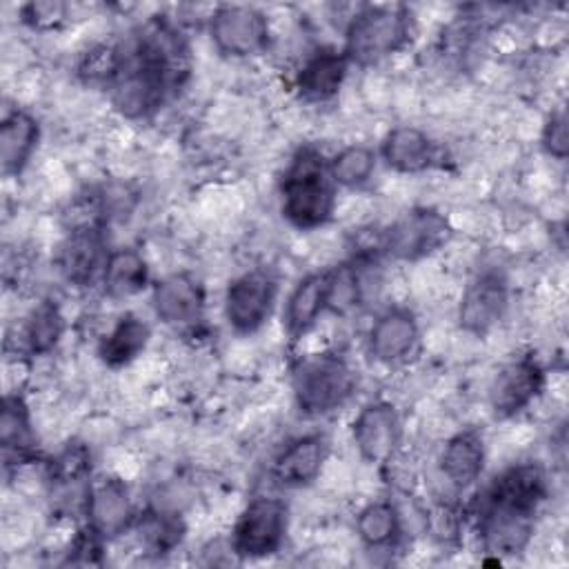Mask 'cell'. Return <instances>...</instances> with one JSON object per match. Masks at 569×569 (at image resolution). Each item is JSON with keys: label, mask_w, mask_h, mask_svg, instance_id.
Instances as JSON below:
<instances>
[{"label": "cell", "mask_w": 569, "mask_h": 569, "mask_svg": "<svg viewBox=\"0 0 569 569\" xmlns=\"http://www.w3.org/2000/svg\"><path fill=\"white\" fill-rule=\"evenodd\" d=\"M378 167V151L365 142H351L329 158V173L338 189L365 187Z\"/></svg>", "instance_id": "29"}, {"label": "cell", "mask_w": 569, "mask_h": 569, "mask_svg": "<svg viewBox=\"0 0 569 569\" xmlns=\"http://www.w3.org/2000/svg\"><path fill=\"white\" fill-rule=\"evenodd\" d=\"M0 449L4 471L20 469L40 460L38 433L33 427L31 409L20 391H9L2 396L0 407Z\"/></svg>", "instance_id": "20"}, {"label": "cell", "mask_w": 569, "mask_h": 569, "mask_svg": "<svg viewBox=\"0 0 569 569\" xmlns=\"http://www.w3.org/2000/svg\"><path fill=\"white\" fill-rule=\"evenodd\" d=\"M207 33L213 49L224 58H256L271 44V24L253 4H218L207 18Z\"/></svg>", "instance_id": "9"}, {"label": "cell", "mask_w": 569, "mask_h": 569, "mask_svg": "<svg viewBox=\"0 0 569 569\" xmlns=\"http://www.w3.org/2000/svg\"><path fill=\"white\" fill-rule=\"evenodd\" d=\"M487 462V445L482 431L476 427H465L451 433L440 451L438 467L442 478L456 489V491H467L471 489Z\"/></svg>", "instance_id": "22"}, {"label": "cell", "mask_w": 569, "mask_h": 569, "mask_svg": "<svg viewBox=\"0 0 569 569\" xmlns=\"http://www.w3.org/2000/svg\"><path fill=\"white\" fill-rule=\"evenodd\" d=\"M351 442L367 465L389 467L402 445V420L393 402H365L349 425Z\"/></svg>", "instance_id": "14"}, {"label": "cell", "mask_w": 569, "mask_h": 569, "mask_svg": "<svg viewBox=\"0 0 569 569\" xmlns=\"http://www.w3.org/2000/svg\"><path fill=\"white\" fill-rule=\"evenodd\" d=\"M331 451V440L322 431H309L291 438L271 462V478L284 489H302L313 485Z\"/></svg>", "instance_id": "19"}, {"label": "cell", "mask_w": 569, "mask_h": 569, "mask_svg": "<svg viewBox=\"0 0 569 569\" xmlns=\"http://www.w3.org/2000/svg\"><path fill=\"white\" fill-rule=\"evenodd\" d=\"M280 213L298 231L329 224L338 209V187L329 173V158L316 144H300L289 158L280 184Z\"/></svg>", "instance_id": "2"}, {"label": "cell", "mask_w": 569, "mask_h": 569, "mask_svg": "<svg viewBox=\"0 0 569 569\" xmlns=\"http://www.w3.org/2000/svg\"><path fill=\"white\" fill-rule=\"evenodd\" d=\"M149 262L136 247H116L102 269L100 287L111 300H124L151 289Z\"/></svg>", "instance_id": "26"}, {"label": "cell", "mask_w": 569, "mask_h": 569, "mask_svg": "<svg viewBox=\"0 0 569 569\" xmlns=\"http://www.w3.org/2000/svg\"><path fill=\"white\" fill-rule=\"evenodd\" d=\"M138 511L131 500L129 485L113 473L93 476L89 496H87V511L84 520L107 540L133 529Z\"/></svg>", "instance_id": "18"}, {"label": "cell", "mask_w": 569, "mask_h": 569, "mask_svg": "<svg viewBox=\"0 0 569 569\" xmlns=\"http://www.w3.org/2000/svg\"><path fill=\"white\" fill-rule=\"evenodd\" d=\"M413 16L407 4H362L345 27L342 53L351 67H373L409 47Z\"/></svg>", "instance_id": "4"}, {"label": "cell", "mask_w": 569, "mask_h": 569, "mask_svg": "<svg viewBox=\"0 0 569 569\" xmlns=\"http://www.w3.org/2000/svg\"><path fill=\"white\" fill-rule=\"evenodd\" d=\"M153 316L182 336H198L207 320V291L200 278L189 271H173L149 289Z\"/></svg>", "instance_id": "10"}, {"label": "cell", "mask_w": 569, "mask_h": 569, "mask_svg": "<svg viewBox=\"0 0 569 569\" xmlns=\"http://www.w3.org/2000/svg\"><path fill=\"white\" fill-rule=\"evenodd\" d=\"M547 387V369L533 351L509 358L491 378L489 409L496 420H511L527 411Z\"/></svg>", "instance_id": "12"}, {"label": "cell", "mask_w": 569, "mask_h": 569, "mask_svg": "<svg viewBox=\"0 0 569 569\" xmlns=\"http://www.w3.org/2000/svg\"><path fill=\"white\" fill-rule=\"evenodd\" d=\"M67 331L64 313L53 298L38 300L24 316L18 331V349L27 358L49 356Z\"/></svg>", "instance_id": "25"}, {"label": "cell", "mask_w": 569, "mask_h": 569, "mask_svg": "<svg viewBox=\"0 0 569 569\" xmlns=\"http://www.w3.org/2000/svg\"><path fill=\"white\" fill-rule=\"evenodd\" d=\"M289 382L298 413L322 418L351 400L358 387V373L342 351L322 349L300 356L291 365Z\"/></svg>", "instance_id": "3"}, {"label": "cell", "mask_w": 569, "mask_h": 569, "mask_svg": "<svg viewBox=\"0 0 569 569\" xmlns=\"http://www.w3.org/2000/svg\"><path fill=\"white\" fill-rule=\"evenodd\" d=\"M540 147L553 160H567L569 156V122L565 109L551 111L540 129Z\"/></svg>", "instance_id": "31"}, {"label": "cell", "mask_w": 569, "mask_h": 569, "mask_svg": "<svg viewBox=\"0 0 569 569\" xmlns=\"http://www.w3.org/2000/svg\"><path fill=\"white\" fill-rule=\"evenodd\" d=\"M104 229V224L96 222L71 224L67 229L53 256V264L67 284L76 289L100 284L102 269L111 251Z\"/></svg>", "instance_id": "13"}, {"label": "cell", "mask_w": 569, "mask_h": 569, "mask_svg": "<svg viewBox=\"0 0 569 569\" xmlns=\"http://www.w3.org/2000/svg\"><path fill=\"white\" fill-rule=\"evenodd\" d=\"M418 316L405 305L382 309L367 331V356L382 367H398L409 362L420 349Z\"/></svg>", "instance_id": "15"}, {"label": "cell", "mask_w": 569, "mask_h": 569, "mask_svg": "<svg viewBox=\"0 0 569 569\" xmlns=\"http://www.w3.org/2000/svg\"><path fill=\"white\" fill-rule=\"evenodd\" d=\"M151 340V327L138 313H122L100 338L96 345V356L107 369L129 367Z\"/></svg>", "instance_id": "24"}, {"label": "cell", "mask_w": 569, "mask_h": 569, "mask_svg": "<svg viewBox=\"0 0 569 569\" xmlns=\"http://www.w3.org/2000/svg\"><path fill=\"white\" fill-rule=\"evenodd\" d=\"M549 498V478L540 462L525 460L505 467L471 502V516L538 518Z\"/></svg>", "instance_id": "5"}, {"label": "cell", "mask_w": 569, "mask_h": 569, "mask_svg": "<svg viewBox=\"0 0 569 569\" xmlns=\"http://www.w3.org/2000/svg\"><path fill=\"white\" fill-rule=\"evenodd\" d=\"M356 536L369 551L393 549L402 538V516L389 498H376L356 513Z\"/></svg>", "instance_id": "27"}, {"label": "cell", "mask_w": 569, "mask_h": 569, "mask_svg": "<svg viewBox=\"0 0 569 569\" xmlns=\"http://www.w3.org/2000/svg\"><path fill=\"white\" fill-rule=\"evenodd\" d=\"M133 529L140 536V545L151 556H167L176 551L187 533L184 520L164 509H147L138 513Z\"/></svg>", "instance_id": "28"}, {"label": "cell", "mask_w": 569, "mask_h": 569, "mask_svg": "<svg viewBox=\"0 0 569 569\" xmlns=\"http://www.w3.org/2000/svg\"><path fill=\"white\" fill-rule=\"evenodd\" d=\"M376 151H378V160H382L385 167L407 176L442 169L447 162L442 144L416 124L391 127L382 136Z\"/></svg>", "instance_id": "16"}, {"label": "cell", "mask_w": 569, "mask_h": 569, "mask_svg": "<svg viewBox=\"0 0 569 569\" xmlns=\"http://www.w3.org/2000/svg\"><path fill=\"white\" fill-rule=\"evenodd\" d=\"M351 62L338 47H320L309 53L296 71L293 87L309 104H322L338 98L349 76Z\"/></svg>", "instance_id": "21"}, {"label": "cell", "mask_w": 569, "mask_h": 569, "mask_svg": "<svg viewBox=\"0 0 569 569\" xmlns=\"http://www.w3.org/2000/svg\"><path fill=\"white\" fill-rule=\"evenodd\" d=\"M333 276L336 264L309 271L289 291L282 311V329L291 345L300 342L318 325V320L331 311Z\"/></svg>", "instance_id": "17"}, {"label": "cell", "mask_w": 569, "mask_h": 569, "mask_svg": "<svg viewBox=\"0 0 569 569\" xmlns=\"http://www.w3.org/2000/svg\"><path fill=\"white\" fill-rule=\"evenodd\" d=\"M42 138L40 120L22 107L9 109L0 120V171L4 178H20Z\"/></svg>", "instance_id": "23"}, {"label": "cell", "mask_w": 569, "mask_h": 569, "mask_svg": "<svg viewBox=\"0 0 569 569\" xmlns=\"http://www.w3.org/2000/svg\"><path fill=\"white\" fill-rule=\"evenodd\" d=\"M280 280L269 267H253L229 280L222 298L224 320L238 336L260 331L273 316Z\"/></svg>", "instance_id": "8"}, {"label": "cell", "mask_w": 569, "mask_h": 569, "mask_svg": "<svg viewBox=\"0 0 569 569\" xmlns=\"http://www.w3.org/2000/svg\"><path fill=\"white\" fill-rule=\"evenodd\" d=\"M511 287L505 271L485 267L476 271L465 284L458 300V327L476 338L489 336L507 316Z\"/></svg>", "instance_id": "11"}, {"label": "cell", "mask_w": 569, "mask_h": 569, "mask_svg": "<svg viewBox=\"0 0 569 569\" xmlns=\"http://www.w3.org/2000/svg\"><path fill=\"white\" fill-rule=\"evenodd\" d=\"M289 533V505L278 496H253L240 509L229 547L240 560H262L276 556Z\"/></svg>", "instance_id": "7"}, {"label": "cell", "mask_w": 569, "mask_h": 569, "mask_svg": "<svg viewBox=\"0 0 569 569\" xmlns=\"http://www.w3.org/2000/svg\"><path fill=\"white\" fill-rule=\"evenodd\" d=\"M20 20L36 29V31H51L58 29L67 16H69V7L64 2L58 0H33L20 7Z\"/></svg>", "instance_id": "30"}, {"label": "cell", "mask_w": 569, "mask_h": 569, "mask_svg": "<svg viewBox=\"0 0 569 569\" xmlns=\"http://www.w3.org/2000/svg\"><path fill=\"white\" fill-rule=\"evenodd\" d=\"M451 236L453 227L440 209L418 204L382 227L376 242L369 247L380 258L396 262H420L445 249Z\"/></svg>", "instance_id": "6"}, {"label": "cell", "mask_w": 569, "mask_h": 569, "mask_svg": "<svg viewBox=\"0 0 569 569\" xmlns=\"http://www.w3.org/2000/svg\"><path fill=\"white\" fill-rule=\"evenodd\" d=\"M189 76V47L167 18H151L118 42L116 71L104 93L116 113L138 122L153 118Z\"/></svg>", "instance_id": "1"}]
</instances>
